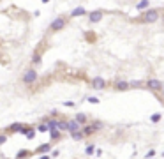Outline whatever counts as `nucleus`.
Returning <instances> with one entry per match:
<instances>
[{
    "mask_svg": "<svg viewBox=\"0 0 164 159\" xmlns=\"http://www.w3.org/2000/svg\"><path fill=\"white\" fill-rule=\"evenodd\" d=\"M159 19H161V9H147L143 11L136 21L138 23H145V25H152V23H157Z\"/></svg>",
    "mask_w": 164,
    "mask_h": 159,
    "instance_id": "1",
    "label": "nucleus"
},
{
    "mask_svg": "<svg viewBox=\"0 0 164 159\" xmlns=\"http://www.w3.org/2000/svg\"><path fill=\"white\" fill-rule=\"evenodd\" d=\"M37 80H39V72H37V69L35 67H27L25 71H23V74H21V81H23V85H34V83H37Z\"/></svg>",
    "mask_w": 164,
    "mask_h": 159,
    "instance_id": "2",
    "label": "nucleus"
},
{
    "mask_svg": "<svg viewBox=\"0 0 164 159\" xmlns=\"http://www.w3.org/2000/svg\"><path fill=\"white\" fill-rule=\"evenodd\" d=\"M102 127H104V122H101V120H92L88 124H85L83 127H81V133L85 134V138L92 136V134H95L97 131H101Z\"/></svg>",
    "mask_w": 164,
    "mask_h": 159,
    "instance_id": "3",
    "label": "nucleus"
},
{
    "mask_svg": "<svg viewBox=\"0 0 164 159\" xmlns=\"http://www.w3.org/2000/svg\"><path fill=\"white\" fill-rule=\"evenodd\" d=\"M69 23V18L67 16H57L53 21L49 23L48 30H49V34H55V32H60V30H64Z\"/></svg>",
    "mask_w": 164,
    "mask_h": 159,
    "instance_id": "4",
    "label": "nucleus"
},
{
    "mask_svg": "<svg viewBox=\"0 0 164 159\" xmlns=\"http://www.w3.org/2000/svg\"><path fill=\"white\" fill-rule=\"evenodd\" d=\"M145 87H147L148 90H152V92H161L162 87H164V83H162L161 80H157V78H150V80L145 81Z\"/></svg>",
    "mask_w": 164,
    "mask_h": 159,
    "instance_id": "5",
    "label": "nucleus"
},
{
    "mask_svg": "<svg viewBox=\"0 0 164 159\" xmlns=\"http://www.w3.org/2000/svg\"><path fill=\"white\" fill-rule=\"evenodd\" d=\"M87 18H88V23L95 25V23H99V21H102V18H104V11L95 9V11H92V13H88Z\"/></svg>",
    "mask_w": 164,
    "mask_h": 159,
    "instance_id": "6",
    "label": "nucleus"
},
{
    "mask_svg": "<svg viewBox=\"0 0 164 159\" xmlns=\"http://www.w3.org/2000/svg\"><path fill=\"white\" fill-rule=\"evenodd\" d=\"M113 89H115L117 92H127V90L131 89V83L125 81V80H118V81L113 83Z\"/></svg>",
    "mask_w": 164,
    "mask_h": 159,
    "instance_id": "7",
    "label": "nucleus"
},
{
    "mask_svg": "<svg viewBox=\"0 0 164 159\" xmlns=\"http://www.w3.org/2000/svg\"><path fill=\"white\" fill-rule=\"evenodd\" d=\"M90 83H92V87H94L95 90H104V89H106V80L101 78V76H95Z\"/></svg>",
    "mask_w": 164,
    "mask_h": 159,
    "instance_id": "8",
    "label": "nucleus"
},
{
    "mask_svg": "<svg viewBox=\"0 0 164 159\" xmlns=\"http://www.w3.org/2000/svg\"><path fill=\"white\" fill-rule=\"evenodd\" d=\"M85 14H88V11L83 5H79V7H74L73 11H71L69 18H81V16H85Z\"/></svg>",
    "mask_w": 164,
    "mask_h": 159,
    "instance_id": "9",
    "label": "nucleus"
},
{
    "mask_svg": "<svg viewBox=\"0 0 164 159\" xmlns=\"http://www.w3.org/2000/svg\"><path fill=\"white\" fill-rule=\"evenodd\" d=\"M25 125L27 124H21V122H14V124H11L7 127V133H21L23 129H25Z\"/></svg>",
    "mask_w": 164,
    "mask_h": 159,
    "instance_id": "10",
    "label": "nucleus"
},
{
    "mask_svg": "<svg viewBox=\"0 0 164 159\" xmlns=\"http://www.w3.org/2000/svg\"><path fill=\"white\" fill-rule=\"evenodd\" d=\"M74 120L81 125V127H83L85 124H88L90 120H88V115L87 113H76V117H74Z\"/></svg>",
    "mask_w": 164,
    "mask_h": 159,
    "instance_id": "11",
    "label": "nucleus"
},
{
    "mask_svg": "<svg viewBox=\"0 0 164 159\" xmlns=\"http://www.w3.org/2000/svg\"><path fill=\"white\" fill-rule=\"evenodd\" d=\"M49 150H51V143H43L34 150V154H49Z\"/></svg>",
    "mask_w": 164,
    "mask_h": 159,
    "instance_id": "12",
    "label": "nucleus"
},
{
    "mask_svg": "<svg viewBox=\"0 0 164 159\" xmlns=\"http://www.w3.org/2000/svg\"><path fill=\"white\" fill-rule=\"evenodd\" d=\"M34 156V150H27V148H21L18 154H16V159H30Z\"/></svg>",
    "mask_w": 164,
    "mask_h": 159,
    "instance_id": "13",
    "label": "nucleus"
},
{
    "mask_svg": "<svg viewBox=\"0 0 164 159\" xmlns=\"http://www.w3.org/2000/svg\"><path fill=\"white\" fill-rule=\"evenodd\" d=\"M49 138H51V142H58V140H62V131H58L57 127L55 129H49Z\"/></svg>",
    "mask_w": 164,
    "mask_h": 159,
    "instance_id": "14",
    "label": "nucleus"
},
{
    "mask_svg": "<svg viewBox=\"0 0 164 159\" xmlns=\"http://www.w3.org/2000/svg\"><path fill=\"white\" fill-rule=\"evenodd\" d=\"M81 129V125L73 119V120H67V131L69 133H74V131H79Z\"/></svg>",
    "mask_w": 164,
    "mask_h": 159,
    "instance_id": "15",
    "label": "nucleus"
},
{
    "mask_svg": "<svg viewBox=\"0 0 164 159\" xmlns=\"http://www.w3.org/2000/svg\"><path fill=\"white\" fill-rule=\"evenodd\" d=\"M41 64H43V55H41L39 51H35L32 55V67H39Z\"/></svg>",
    "mask_w": 164,
    "mask_h": 159,
    "instance_id": "16",
    "label": "nucleus"
},
{
    "mask_svg": "<svg viewBox=\"0 0 164 159\" xmlns=\"http://www.w3.org/2000/svg\"><path fill=\"white\" fill-rule=\"evenodd\" d=\"M148 7H150V0H139V2L136 4V9L141 11V13H143V11H147Z\"/></svg>",
    "mask_w": 164,
    "mask_h": 159,
    "instance_id": "17",
    "label": "nucleus"
},
{
    "mask_svg": "<svg viewBox=\"0 0 164 159\" xmlns=\"http://www.w3.org/2000/svg\"><path fill=\"white\" fill-rule=\"evenodd\" d=\"M35 131H37V133H48V131H49V127H48V124L43 120L41 124H37V125H35Z\"/></svg>",
    "mask_w": 164,
    "mask_h": 159,
    "instance_id": "18",
    "label": "nucleus"
},
{
    "mask_svg": "<svg viewBox=\"0 0 164 159\" xmlns=\"http://www.w3.org/2000/svg\"><path fill=\"white\" fill-rule=\"evenodd\" d=\"M71 138H73L74 142H81V140H85V134L81 133V129H79V131H74V133H71Z\"/></svg>",
    "mask_w": 164,
    "mask_h": 159,
    "instance_id": "19",
    "label": "nucleus"
},
{
    "mask_svg": "<svg viewBox=\"0 0 164 159\" xmlns=\"http://www.w3.org/2000/svg\"><path fill=\"white\" fill-rule=\"evenodd\" d=\"M57 129H58V131H67V120L58 119V120H57Z\"/></svg>",
    "mask_w": 164,
    "mask_h": 159,
    "instance_id": "20",
    "label": "nucleus"
},
{
    "mask_svg": "<svg viewBox=\"0 0 164 159\" xmlns=\"http://www.w3.org/2000/svg\"><path fill=\"white\" fill-rule=\"evenodd\" d=\"M35 133H37V131H35V125H30V127H28V131L25 133V136L28 138V140H32V138L35 136Z\"/></svg>",
    "mask_w": 164,
    "mask_h": 159,
    "instance_id": "21",
    "label": "nucleus"
},
{
    "mask_svg": "<svg viewBox=\"0 0 164 159\" xmlns=\"http://www.w3.org/2000/svg\"><path fill=\"white\" fill-rule=\"evenodd\" d=\"M131 83V89H143V87H145V83H143V81H129Z\"/></svg>",
    "mask_w": 164,
    "mask_h": 159,
    "instance_id": "22",
    "label": "nucleus"
},
{
    "mask_svg": "<svg viewBox=\"0 0 164 159\" xmlns=\"http://www.w3.org/2000/svg\"><path fill=\"white\" fill-rule=\"evenodd\" d=\"M161 119H162V115H161V113H153V115L150 117V120H152V122H155V124H157Z\"/></svg>",
    "mask_w": 164,
    "mask_h": 159,
    "instance_id": "23",
    "label": "nucleus"
},
{
    "mask_svg": "<svg viewBox=\"0 0 164 159\" xmlns=\"http://www.w3.org/2000/svg\"><path fill=\"white\" fill-rule=\"evenodd\" d=\"M85 152H87V156H92V154L95 152V147H94V145H88V147L85 148Z\"/></svg>",
    "mask_w": 164,
    "mask_h": 159,
    "instance_id": "24",
    "label": "nucleus"
},
{
    "mask_svg": "<svg viewBox=\"0 0 164 159\" xmlns=\"http://www.w3.org/2000/svg\"><path fill=\"white\" fill-rule=\"evenodd\" d=\"M7 142V133H0V145H4Z\"/></svg>",
    "mask_w": 164,
    "mask_h": 159,
    "instance_id": "25",
    "label": "nucleus"
},
{
    "mask_svg": "<svg viewBox=\"0 0 164 159\" xmlns=\"http://www.w3.org/2000/svg\"><path fill=\"white\" fill-rule=\"evenodd\" d=\"M87 101H88V103H92V104H99V97H94V95H92V97H88Z\"/></svg>",
    "mask_w": 164,
    "mask_h": 159,
    "instance_id": "26",
    "label": "nucleus"
},
{
    "mask_svg": "<svg viewBox=\"0 0 164 159\" xmlns=\"http://www.w3.org/2000/svg\"><path fill=\"white\" fill-rule=\"evenodd\" d=\"M145 157H147V159H152V157H155V150H148Z\"/></svg>",
    "mask_w": 164,
    "mask_h": 159,
    "instance_id": "27",
    "label": "nucleus"
},
{
    "mask_svg": "<svg viewBox=\"0 0 164 159\" xmlns=\"http://www.w3.org/2000/svg\"><path fill=\"white\" fill-rule=\"evenodd\" d=\"M49 156H51V157H58V156H60V152H58V150H53V148H51V150H49Z\"/></svg>",
    "mask_w": 164,
    "mask_h": 159,
    "instance_id": "28",
    "label": "nucleus"
},
{
    "mask_svg": "<svg viewBox=\"0 0 164 159\" xmlns=\"http://www.w3.org/2000/svg\"><path fill=\"white\" fill-rule=\"evenodd\" d=\"M64 106H67V108H73L74 103H73V101H65V103H64Z\"/></svg>",
    "mask_w": 164,
    "mask_h": 159,
    "instance_id": "29",
    "label": "nucleus"
},
{
    "mask_svg": "<svg viewBox=\"0 0 164 159\" xmlns=\"http://www.w3.org/2000/svg\"><path fill=\"white\" fill-rule=\"evenodd\" d=\"M39 159H51V156H49V154H41Z\"/></svg>",
    "mask_w": 164,
    "mask_h": 159,
    "instance_id": "30",
    "label": "nucleus"
},
{
    "mask_svg": "<svg viewBox=\"0 0 164 159\" xmlns=\"http://www.w3.org/2000/svg\"><path fill=\"white\" fill-rule=\"evenodd\" d=\"M161 21H162V25H164V11H161Z\"/></svg>",
    "mask_w": 164,
    "mask_h": 159,
    "instance_id": "31",
    "label": "nucleus"
},
{
    "mask_svg": "<svg viewBox=\"0 0 164 159\" xmlns=\"http://www.w3.org/2000/svg\"><path fill=\"white\" fill-rule=\"evenodd\" d=\"M161 94H162V97H164V87H162V90H161Z\"/></svg>",
    "mask_w": 164,
    "mask_h": 159,
    "instance_id": "32",
    "label": "nucleus"
},
{
    "mask_svg": "<svg viewBox=\"0 0 164 159\" xmlns=\"http://www.w3.org/2000/svg\"><path fill=\"white\" fill-rule=\"evenodd\" d=\"M48 2H49V0H43V4H48Z\"/></svg>",
    "mask_w": 164,
    "mask_h": 159,
    "instance_id": "33",
    "label": "nucleus"
},
{
    "mask_svg": "<svg viewBox=\"0 0 164 159\" xmlns=\"http://www.w3.org/2000/svg\"><path fill=\"white\" fill-rule=\"evenodd\" d=\"M162 156H164V152H162Z\"/></svg>",
    "mask_w": 164,
    "mask_h": 159,
    "instance_id": "34",
    "label": "nucleus"
},
{
    "mask_svg": "<svg viewBox=\"0 0 164 159\" xmlns=\"http://www.w3.org/2000/svg\"><path fill=\"white\" fill-rule=\"evenodd\" d=\"M0 57H2V55H0Z\"/></svg>",
    "mask_w": 164,
    "mask_h": 159,
    "instance_id": "35",
    "label": "nucleus"
},
{
    "mask_svg": "<svg viewBox=\"0 0 164 159\" xmlns=\"http://www.w3.org/2000/svg\"><path fill=\"white\" fill-rule=\"evenodd\" d=\"M152 159H153V157H152Z\"/></svg>",
    "mask_w": 164,
    "mask_h": 159,
    "instance_id": "36",
    "label": "nucleus"
}]
</instances>
